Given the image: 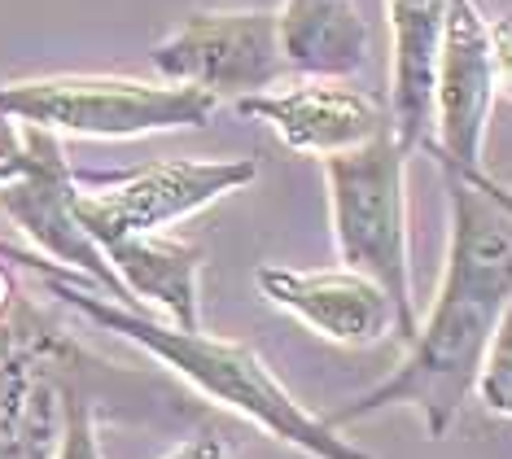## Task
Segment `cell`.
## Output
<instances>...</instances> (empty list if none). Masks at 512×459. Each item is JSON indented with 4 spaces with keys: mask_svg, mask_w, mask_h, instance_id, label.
I'll return each instance as SVG.
<instances>
[{
    "mask_svg": "<svg viewBox=\"0 0 512 459\" xmlns=\"http://www.w3.org/2000/svg\"><path fill=\"white\" fill-rule=\"evenodd\" d=\"M442 175L451 193V250L438 298L403 346L407 355L399 368L329 416L337 429L386 407H416L429 438H447L477 390L486 341L512 302V210L495 202L473 175Z\"/></svg>",
    "mask_w": 512,
    "mask_h": 459,
    "instance_id": "6da1fadb",
    "label": "cell"
},
{
    "mask_svg": "<svg viewBox=\"0 0 512 459\" xmlns=\"http://www.w3.org/2000/svg\"><path fill=\"white\" fill-rule=\"evenodd\" d=\"M44 285H49L53 298H62L84 320L132 341L136 350H145L149 359H158L162 368L176 372L180 381H189L206 403L250 420L267 438L294 446V451L311 459H372L355 442H346L342 429L329 425V416H316V411L302 407L276 381V372L250 346H241V341L211 337L202 328H176L149 311L114 302L110 293H101L84 276H44Z\"/></svg>",
    "mask_w": 512,
    "mask_h": 459,
    "instance_id": "7a4b0ae2",
    "label": "cell"
},
{
    "mask_svg": "<svg viewBox=\"0 0 512 459\" xmlns=\"http://www.w3.org/2000/svg\"><path fill=\"white\" fill-rule=\"evenodd\" d=\"M333 241L346 267L364 272L394 302V333L407 346L421 328L412 293V241H407V153L394 123L368 145L324 158Z\"/></svg>",
    "mask_w": 512,
    "mask_h": 459,
    "instance_id": "3957f363",
    "label": "cell"
},
{
    "mask_svg": "<svg viewBox=\"0 0 512 459\" xmlns=\"http://www.w3.org/2000/svg\"><path fill=\"white\" fill-rule=\"evenodd\" d=\"M219 97L171 79H127V75H49L0 84V114L22 127H44L53 136L88 140H132L180 127H206Z\"/></svg>",
    "mask_w": 512,
    "mask_h": 459,
    "instance_id": "277c9868",
    "label": "cell"
},
{
    "mask_svg": "<svg viewBox=\"0 0 512 459\" xmlns=\"http://www.w3.org/2000/svg\"><path fill=\"white\" fill-rule=\"evenodd\" d=\"M259 175L254 158H176L123 175H75V219L97 245L162 232Z\"/></svg>",
    "mask_w": 512,
    "mask_h": 459,
    "instance_id": "5b68a950",
    "label": "cell"
},
{
    "mask_svg": "<svg viewBox=\"0 0 512 459\" xmlns=\"http://www.w3.org/2000/svg\"><path fill=\"white\" fill-rule=\"evenodd\" d=\"M154 70L171 84H193L219 101L254 97L281 84L285 57L276 14L267 9H197L162 44H154Z\"/></svg>",
    "mask_w": 512,
    "mask_h": 459,
    "instance_id": "8992f818",
    "label": "cell"
},
{
    "mask_svg": "<svg viewBox=\"0 0 512 459\" xmlns=\"http://www.w3.org/2000/svg\"><path fill=\"white\" fill-rule=\"evenodd\" d=\"M31 149V167L18 180L0 184V210L36 241V250L53 263H62L66 272L92 280L101 293H110L114 302L136 306L132 293L123 289V280L114 276L110 258L101 254V245L84 232V223L75 219V171L66 162L62 140L44 127H22Z\"/></svg>",
    "mask_w": 512,
    "mask_h": 459,
    "instance_id": "52a82bcc",
    "label": "cell"
},
{
    "mask_svg": "<svg viewBox=\"0 0 512 459\" xmlns=\"http://www.w3.org/2000/svg\"><path fill=\"white\" fill-rule=\"evenodd\" d=\"M495 97L491 22L473 0H447L434 66V140H429V153L442 162V171H482V140Z\"/></svg>",
    "mask_w": 512,
    "mask_h": 459,
    "instance_id": "ba28073f",
    "label": "cell"
},
{
    "mask_svg": "<svg viewBox=\"0 0 512 459\" xmlns=\"http://www.w3.org/2000/svg\"><path fill=\"white\" fill-rule=\"evenodd\" d=\"M237 110L246 119L267 123L294 153L333 158L368 145L381 127H390V105L381 97L351 88L346 79H311L302 75L285 92H254L241 97Z\"/></svg>",
    "mask_w": 512,
    "mask_h": 459,
    "instance_id": "9c48e42d",
    "label": "cell"
},
{
    "mask_svg": "<svg viewBox=\"0 0 512 459\" xmlns=\"http://www.w3.org/2000/svg\"><path fill=\"white\" fill-rule=\"evenodd\" d=\"M254 285L272 306H281L285 315L337 346H377L394 333V302L386 298V289L346 263L333 272L259 267Z\"/></svg>",
    "mask_w": 512,
    "mask_h": 459,
    "instance_id": "30bf717a",
    "label": "cell"
},
{
    "mask_svg": "<svg viewBox=\"0 0 512 459\" xmlns=\"http://www.w3.org/2000/svg\"><path fill=\"white\" fill-rule=\"evenodd\" d=\"M62 337L31 320L0 324V459H40L62 425V385L49 368L62 363Z\"/></svg>",
    "mask_w": 512,
    "mask_h": 459,
    "instance_id": "8fae6325",
    "label": "cell"
},
{
    "mask_svg": "<svg viewBox=\"0 0 512 459\" xmlns=\"http://www.w3.org/2000/svg\"><path fill=\"white\" fill-rule=\"evenodd\" d=\"M447 0H386L390 18V123L403 153L434 140V66Z\"/></svg>",
    "mask_w": 512,
    "mask_h": 459,
    "instance_id": "7c38bea8",
    "label": "cell"
},
{
    "mask_svg": "<svg viewBox=\"0 0 512 459\" xmlns=\"http://www.w3.org/2000/svg\"><path fill=\"white\" fill-rule=\"evenodd\" d=\"M114 276L132 293L136 311H149L176 328H202L197 306V276H202V250L167 232H141L101 245Z\"/></svg>",
    "mask_w": 512,
    "mask_h": 459,
    "instance_id": "4fadbf2b",
    "label": "cell"
},
{
    "mask_svg": "<svg viewBox=\"0 0 512 459\" xmlns=\"http://www.w3.org/2000/svg\"><path fill=\"white\" fill-rule=\"evenodd\" d=\"M276 35L294 75L351 79L368 66V22L359 18L355 0H285Z\"/></svg>",
    "mask_w": 512,
    "mask_h": 459,
    "instance_id": "5bb4252c",
    "label": "cell"
},
{
    "mask_svg": "<svg viewBox=\"0 0 512 459\" xmlns=\"http://www.w3.org/2000/svg\"><path fill=\"white\" fill-rule=\"evenodd\" d=\"M477 398L491 416L512 420V302L499 315L491 341H486V355H482V372H477Z\"/></svg>",
    "mask_w": 512,
    "mask_h": 459,
    "instance_id": "9a60e30c",
    "label": "cell"
},
{
    "mask_svg": "<svg viewBox=\"0 0 512 459\" xmlns=\"http://www.w3.org/2000/svg\"><path fill=\"white\" fill-rule=\"evenodd\" d=\"M53 459H106L101 455V433H97V411L79 390L62 385V425H57Z\"/></svg>",
    "mask_w": 512,
    "mask_h": 459,
    "instance_id": "2e32d148",
    "label": "cell"
},
{
    "mask_svg": "<svg viewBox=\"0 0 512 459\" xmlns=\"http://www.w3.org/2000/svg\"><path fill=\"white\" fill-rule=\"evenodd\" d=\"M31 167V149H27V132H18L14 119L0 114V184L18 180Z\"/></svg>",
    "mask_w": 512,
    "mask_h": 459,
    "instance_id": "e0dca14e",
    "label": "cell"
},
{
    "mask_svg": "<svg viewBox=\"0 0 512 459\" xmlns=\"http://www.w3.org/2000/svg\"><path fill=\"white\" fill-rule=\"evenodd\" d=\"M491 62H495V92L512 101V14L491 22Z\"/></svg>",
    "mask_w": 512,
    "mask_h": 459,
    "instance_id": "ac0fdd59",
    "label": "cell"
},
{
    "mask_svg": "<svg viewBox=\"0 0 512 459\" xmlns=\"http://www.w3.org/2000/svg\"><path fill=\"white\" fill-rule=\"evenodd\" d=\"M162 459H232V455H228V446H224V438H219L215 429H202V433H193L189 442H180L171 455H162Z\"/></svg>",
    "mask_w": 512,
    "mask_h": 459,
    "instance_id": "d6986e66",
    "label": "cell"
},
{
    "mask_svg": "<svg viewBox=\"0 0 512 459\" xmlns=\"http://www.w3.org/2000/svg\"><path fill=\"white\" fill-rule=\"evenodd\" d=\"M0 258H9L14 267H27V272H36V276H75V272H66L62 263L44 258L40 250H22V245H14V241H0Z\"/></svg>",
    "mask_w": 512,
    "mask_h": 459,
    "instance_id": "ffe728a7",
    "label": "cell"
},
{
    "mask_svg": "<svg viewBox=\"0 0 512 459\" xmlns=\"http://www.w3.org/2000/svg\"><path fill=\"white\" fill-rule=\"evenodd\" d=\"M18 315V280H14V263L0 258V324Z\"/></svg>",
    "mask_w": 512,
    "mask_h": 459,
    "instance_id": "44dd1931",
    "label": "cell"
},
{
    "mask_svg": "<svg viewBox=\"0 0 512 459\" xmlns=\"http://www.w3.org/2000/svg\"><path fill=\"white\" fill-rule=\"evenodd\" d=\"M464 175H473V180H477V184H482V188H486V193H491V197H495V202H504V206L512 210V188H504V184H499V180H491V175H486V171H464Z\"/></svg>",
    "mask_w": 512,
    "mask_h": 459,
    "instance_id": "7402d4cb",
    "label": "cell"
}]
</instances>
